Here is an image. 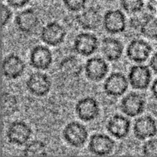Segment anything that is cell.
Listing matches in <instances>:
<instances>
[{"instance_id":"obj_29","label":"cell","mask_w":157,"mask_h":157,"mask_svg":"<svg viewBox=\"0 0 157 157\" xmlns=\"http://www.w3.org/2000/svg\"><path fill=\"white\" fill-rule=\"evenodd\" d=\"M12 11L11 10V8L9 5L2 4L1 7V24L2 27L4 28L11 21L12 18Z\"/></svg>"},{"instance_id":"obj_4","label":"cell","mask_w":157,"mask_h":157,"mask_svg":"<svg viewBox=\"0 0 157 157\" xmlns=\"http://www.w3.org/2000/svg\"><path fill=\"white\" fill-rule=\"evenodd\" d=\"M26 88L31 94L38 98L46 96L52 89V80L45 73L41 71L31 74L26 81Z\"/></svg>"},{"instance_id":"obj_21","label":"cell","mask_w":157,"mask_h":157,"mask_svg":"<svg viewBox=\"0 0 157 157\" xmlns=\"http://www.w3.org/2000/svg\"><path fill=\"white\" fill-rule=\"evenodd\" d=\"M101 52L107 61L114 62L123 56L124 47L122 41L113 37H106L101 41Z\"/></svg>"},{"instance_id":"obj_20","label":"cell","mask_w":157,"mask_h":157,"mask_svg":"<svg viewBox=\"0 0 157 157\" xmlns=\"http://www.w3.org/2000/svg\"><path fill=\"white\" fill-rule=\"evenodd\" d=\"M58 70L64 77L67 78H77L84 71L82 61L75 55L64 57L58 64Z\"/></svg>"},{"instance_id":"obj_27","label":"cell","mask_w":157,"mask_h":157,"mask_svg":"<svg viewBox=\"0 0 157 157\" xmlns=\"http://www.w3.org/2000/svg\"><path fill=\"white\" fill-rule=\"evenodd\" d=\"M142 153L146 156H157V139L150 138L142 147Z\"/></svg>"},{"instance_id":"obj_35","label":"cell","mask_w":157,"mask_h":157,"mask_svg":"<svg viewBox=\"0 0 157 157\" xmlns=\"http://www.w3.org/2000/svg\"><path fill=\"white\" fill-rule=\"evenodd\" d=\"M41 1H47V0H41Z\"/></svg>"},{"instance_id":"obj_6","label":"cell","mask_w":157,"mask_h":157,"mask_svg":"<svg viewBox=\"0 0 157 157\" xmlns=\"http://www.w3.org/2000/svg\"><path fill=\"white\" fill-rule=\"evenodd\" d=\"M99 47V39L91 32H81L75 36L73 49L78 55L89 57L94 54Z\"/></svg>"},{"instance_id":"obj_11","label":"cell","mask_w":157,"mask_h":157,"mask_svg":"<svg viewBox=\"0 0 157 157\" xmlns=\"http://www.w3.org/2000/svg\"><path fill=\"white\" fill-rule=\"evenodd\" d=\"M103 27L110 35L122 33L127 28V18L120 9H110L103 16Z\"/></svg>"},{"instance_id":"obj_1","label":"cell","mask_w":157,"mask_h":157,"mask_svg":"<svg viewBox=\"0 0 157 157\" xmlns=\"http://www.w3.org/2000/svg\"><path fill=\"white\" fill-rule=\"evenodd\" d=\"M62 136L69 146L75 148H81L87 143L88 131L84 124L78 121H71L63 129Z\"/></svg>"},{"instance_id":"obj_10","label":"cell","mask_w":157,"mask_h":157,"mask_svg":"<svg viewBox=\"0 0 157 157\" xmlns=\"http://www.w3.org/2000/svg\"><path fill=\"white\" fill-rule=\"evenodd\" d=\"M145 107V98L144 95L137 92H130L121 100V111L130 117H135L142 114Z\"/></svg>"},{"instance_id":"obj_31","label":"cell","mask_w":157,"mask_h":157,"mask_svg":"<svg viewBox=\"0 0 157 157\" xmlns=\"http://www.w3.org/2000/svg\"><path fill=\"white\" fill-rule=\"evenodd\" d=\"M147 8L150 12L157 15V0H147Z\"/></svg>"},{"instance_id":"obj_5","label":"cell","mask_w":157,"mask_h":157,"mask_svg":"<svg viewBox=\"0 0 157 157\" xmlns=\"http://www.w3.org/2000/svg\"><path fill=\"white\" fill-rule=\"evenodd\" d=\"M128 78L121 72H113L104 81V91L107 96L118 98L123 96L128 90Z\"/></svg>"},{"instance_id":"obj_3","label":"cell","mask_w":157,"mask_h":157,"mask_svg":"<svg viewBox=\"0 0 157 157\" xmlns=\"http://www.w3.org/2000/svg\"><path fill=\"white\" fill-rule=\"evenodd\" d=\"M67 31L63 25L58 21H50L42 28L40 34L41 40L45 44L56 47L64 42Z\"/></svg>"},{"instance_id":"obj_7","label":"cell","mask_w":157,"mask_h":157,"mask_svg":"<svg viewBox=\"0 0 157 157\" xmlns=\"http://www.w3.org/2000/svg\"><path fill=\"white\" fill-rule=\"evenodd\" d=\"M127 78L132 88L144 90L151 84L152 72L148 66L139 64L130 67Z\"/></svg>"},{"instance_id":"obj_19","label":"cell","mask_w":157,"mask_h":157,"mask_svg":"<svg viewBox=\"0 0 157 157\" xmlns=\"http://www.w3.org/2000/svg\"><path fill=\"white\" fill-rule=\"evenodd\" d=\"M130 127L131 123L130 120L119 113L110 117L106 125L107 132L117 140L125 139L130 133Z\"/></svg>"},{"instance_id":"obj_34","label":"cell","mask_w":157,"mask_h":157,"mask_svg":"<svg viewBox=\"0 0 157 157\" xmlns=\"http://www.w3.org/2000/svg\"><path fill=\"white\" fill-rule=\"evenodd\" d=\"M103 1H105V2H114L116 0H103Z\"/></svg>"},{"instance_id":"obj_17","label":"cell","mask_w":157,"mask_h":157,"mask_svg":"<svg viewBox=\"0 0 157 157\" xmlns=\"http://www.w3.org/2000/svg\"><path fill=\"white\" fill-rule=\"evenodd\" d=\"M53 62V55L47 46L35 45L31 49L29 63L33 68L38 71L49 69Z\"/></svg>"},{"instance_id":"obj_30","label":"cell","mask_w":157,"mask_h":157,"mask_svg":"<svg viewBox=\"0 0 157 157\" xmlns=\"http://www.w3.org/2000/svg\"><path fill=\"white\" fill-rule=\"evenodd\" d=\"M31 0H6L7 5L13 9H21L29 3Z\"/></svg>"},{"instance_id":"obj_26","label":"cell","mask_w":157,"mask_h":157,"mask_svg":"<svg viewBox=\"0 0 157 157\" xmlns=\"http://www.w3.org/2000/svg\"><path fill=\"white\" fill-rule=\"evenodd\" d=\"M66 9L71 12H80L86 8L87 0H62Z\"/></svg>"},{"instance_id":"obj_12","label":"cell","mask_w":157,"mask_h":157,"mask_svg":"<svg viewBox=\"0 0 157 157\" xmlns=\"http://www.w3.org/2000/svg\"><path fill=\"white\" fill-rule=\"evenodd\" d=\"M100 112L99 103L92 97L81 98L75 104V113L84 122L88 123L96 120L99 117Z\"/></svg>"},{"instance_id":"obj_16","label":"cell","mask_w":157,"mask_h":157,"mask_svg":"<svg viewBox=\"0 0 157 157\" xmlns=\"http://www.w3.org/2000/svg\"><path fill=\"white\" fill-rule=\"evenodd\" d=\"M133 134L139 140H146L154 137L157 134V123L150 115H144L135 120Z\"/></svg>"},{"instance_id":"obj_33","label":"cell","mask_w":157,"mask_h":157,"mask_svg":"<svg viewBox=\"0 0 157 157\" xmlns=\"http://www.w3.org/2000/svg\"><path fill=\"white\" fill-rule=\"evenodd\" d=\"M151 93L153 98L157 101V78L153 82L151 86Z\"/></svg>"},{"instance_id":"obj_24","label":"cell","mask_w":157,"mask_h":157,"mask_svg":"<svg viewBox=\"0 0 157 157\" xmlns=\"http://www.w3.org/2000/svg\"><path fill=\"white\" fill-rule=\"evenodd\" d=\"M140 32L143 36L150 40H157V18L149 14L141 25Z\"/></svg>"},{"instance_id":"obj_13","label":"cell","mask_w":157,"mask_h":157,"mask_svg":"<svg viewBox=\"0 0 157 157\" xmlns=\"http://www.w3.org/2000/svg\"><path fill=\"white\" fill-rule=\"evenodd\" d=\"M114 148V140L105 133H94L89 140L88 150L95 156H108L112 153Z\"/></svg>"},{"instance_id":"obj_32","label":"cell","mask_w":157,"mask_h":157,"mask_svg":"<svg viewBox=\"0 0 157 157\" xmlns=\"http://www.w3.org/2000/svg\"><path fill=\"white\" fill-rule=\"evenodd\" d=\"M150 67L154 73L157 74V52L154 53L150 60Z\"/></svg>"},{"instance_id":"obj_15","label":"cell","mask_w":157,"mask_h":157,"mask_svg":"<svg viewBox=\"0 0 157 157\" xmlns=\"http://www.w3.org/2000/svg\"><path fill=\"white\" fill-rule=\"evenodd\" d=\"M109 65L103 58L92 57L84 64V74L89 81L100 82L107 77Z\"/></svg>"},{"instance_id":"obj_28","label":"cell","mask_w":157,"mask_h":157,"mask_svg":"<svg viewBox=\"0 0 157 157\" xmlns=\"http://www.w3.org/2000/svg\"><path fill=\"white\" fill-rule=\"evenodd\" d=\"M142 11L137 12V13L133 14L131 18H130L129 23H130V28H132L133 29L140 31L141 25H142V24L144 23V21H145L146 18H147L149 15V14H150L147 13V12H143Z\"/></svg>"},{"instance_id":"obj_23","label":"cell","mask_w":157,"mask_h":157,"mask_svg":"<svg viewBox=\"0 0 157 157\" xmlns=\"http://www.w3.org/2000/svg\"><path fill=\"white\" fill-rule=\"evenodd\" d=\"M22 154L25 156H43L48 155L46 144L41 140H33L25 145Z\"/></svg>"},{"instance_id":"obj_14","label":"cell","mask_w":157,"mask_h":157,"mask_svg":"<svg viewBox=\"0 0 157 157\" xmlns=\"http://www.w3.org/2000/svg\"><path fill=\"white\" fill-rule=\"evenodd\" d=\"M25 67V63L22 58L12 53L3 58L2 62V73L6 79L16 80L22 76Z\"/></svg>"},{"instance_id":"obj_8","label":"cell","mask_w":157,"mask_h":157,"mask_svg":"<svg viewBox=\"0 0 157 157\" xmlns=\"http://www.w3.org/2000/svg\"><path fill=\"white\" fill-rule=\"evenodd\" d=\"M39 24L38 14L32 8L25 9L19 12L15 18V25L17 30L26 35H30L35 32Z\"/></svg>"},{"instance_id":"obj_2","label":"cell","mask_w":157,"mask_h":157,"mask_svg":"<svg viewBox=\"0 0 157 157\" xmlns=\"http://www.w3.org/2000/svg\"><path fill=\"white\" fill-rule=\"evenodd\" d=\"M32 129L22 121H15L11 123L6 130V138L9 144L17 147H22L30 141Z\"/></svg>"},{"instance_id":"obj_22","label":"cell","mask_w":157,"mask_h":157,"mask_svg":"<svg viewBox=\"0 0 157 157\" xmlns=\"http://www.w3.org/2000/svg\"><path fill=\"white\" fill-rule=\"evenodd\" d=\"M18 110V101L16 96L9 92L2 93L1 112L2 117H7L15 114Z\"/></svg>"},{"instance_id":"obj_18","label":"cell","mask_w":157,"mask_h":157,"mask_svg":"<svg viewBox=\"0 0 157 157\" xmlns=\"http://www.w3.org/2000/svg\"><path fill=\"white\" fill-rule=\"evenodd\" d=\"M75 21L79 27L86 31H96L103 23L101 12L94 7H89L81 11L75 15Z\"/></svg>"},{"instance_id":"obj_9","label":"cell","mask_w":157,"mask_h":157,"mask_svg":"<svg viewBox=\"0 0 157 157\" xmlns=\"http://www.w3.org/2000/svg\"><path fill=\"white\" fill-rule=\"evenodd\" d=\"M152 52L153 48L150 43L141 38H134L127 45L126 53L130 61L142 64L149 59Z\"/></svg>"},{"instance_id":"obj_25","label":"cell","mask_w":157,"mask_h":157,"mask_svg":"<svg viewBox=\"0 0 157 157\" xmlns=\"http://www.w3.org/2000/svg\"><path fill=\"white\" fill-rule=\"evenodd\" d=\"M120 3L123 10L131 15L142 11L144 6V0H121Z\"/></svg>"}]
</instances>
